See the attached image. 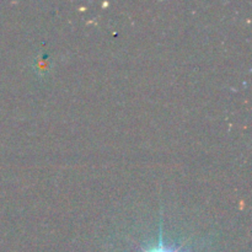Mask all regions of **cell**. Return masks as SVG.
I'll return each mask as SVG.
<instances>
[{
	"label": "cell",
	"instance_id": "cell-1",
	"mask_svg": "<svg viewBox=\"0 0 252 252\" xmlns=\"http://www.w3.org/2000/svg\"><path fill=\"white\" fill-rule=\"evenodd\" d=\"M144 252H181L179 250H175V249H170L167 246L164 245V241H162V233L161 229H160V238H159V245L155 246V248L149 249V250H145Z\"/></svg>",
	"mask_w": 252,
	"mask_h": 252
}]
</instances>
